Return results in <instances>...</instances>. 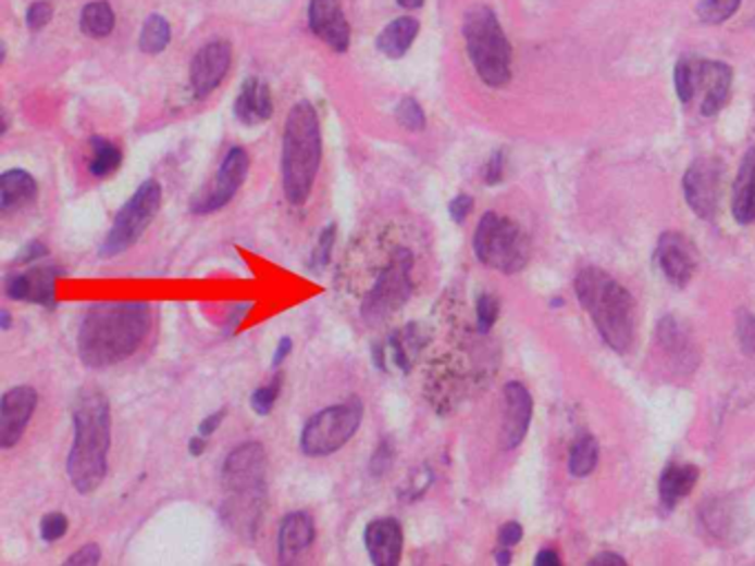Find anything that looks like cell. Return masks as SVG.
I'll list each match as a JSON object with an SVG mask.
<instances>
[{"label": "cell", "instance_id": "obj_3", "mask_svg": "<svg viewBox=\"0 0 755 566\" xmlns=\"http://www.w3.org/2000/svg\"><path fill=\"white\" fill-rule=\"evenodd\" d=\"M322 164V129L314 106L297 102L286 120L282 138V186L293 206L306 204Z\"/></svg>", "mask_w": 755, "mask_h": 566}, {"label": "cell", "instance_id": "obj_57", "mask_svg": "<svg viewBox=\"0 0 755 566\" xmlns=\"http://www.w3.org/2000/svg\"><path fill=\"white\" fill-rule=\"evenodd\" d=\"M753 211H755V206H753Z\"/></svg>", "mask_w": 755, "mask_h": 566}, {"label": "cell", "instance_id": "obj_22", "mask_svg": "<svg viewBox=\"0 0 755 566\" xmlns=\"http://www.w3.org/2000/svg\"><path fill=\"white\" fill-rule=\"evenodd\" d=\"M38 196V184L32 173L23 168H10L0 177V209L5 213L29 206Z\"/></svg>", "mask_w": 755, "mask_h": 566}, {"label": "cell", "instance_id": "obj_20", "mask_svg": "<svg viewBox=\"0 0 755 566\" xmlns=\"http://www.w3.org/2000/svg\"><path fill=\"white\" fill-rule=\"evenodd\" d=\"M273 115V98L271 89L258 78H246L242 91L235 100V117L248 127L269 120Z\"/></svg>", "mask_w": 755, "mask_h": 566}, {"label": "cell", "instance_id": "obj_40", "mask_svg": "<svg viewBox=\"0 0 755 566\" xmlns=\"http://www.w3.org/2000/svg\"><path fill=\"white\" fill-rule=\"evenodd\" d=\"M393 458H395L393 443L391 440H382V445L376 448V452L370 458V474L374 478H384L388 474V469L393 467Z\"/></svg>", "mask_w": 755, "mask_h": 566}, {"label": "cell", "instance_id": "obj_28", "mask_svg": "<svg viewBox=\"0 0 755 566\" xmlns=\"http://www.w3.org/2000/svg\"><path fill=\"white\" fill-rule=\"evenodd\" d=\"M89 144L94 151V155L89 160V173L94 177L102 179V177H109L111 173H115L120 168L122 153L113 142H109L104 138H91Z\"/></svg>", "mask_w": 755, "mask_h": 566}, {"label": "cell", "instance_id": "obj_56", "mask_svg": "<svg viewBox=\"0 0 755 566\" xmlns=\"http://www.w3.org/2000/svg\"><path fill=\"white\" fill-rule=\"evenodd\" d=\"M0 317H3V330H10V326H12V317H10V312H8V310H3V312H0Z\"/></svg>", "mask_w": 755, "mask_h": 566}, {"label": "cell", "instance_id": "obj_45", "mask_svg": "<svg viewBox=\"0 0 755 566\" xmlns=\"http://www.w3.org/2000/svg\"><path fill=\"white\" fill-rule=\"evenodd\" d=\"M472 206H474V202H472V198L470 196H457L453 202H450V217H453V222H457V224H463L466 222V217L470 215V211H472Z\"/></svg>", "mask_w": 755, "mask_h": 566}, {"label": "cell", "instance_id": "obj_5", "mask_svg": "<svg viewBox=\"0 0 755 566\" xmlns=\"http://www.w3.org/2000/svg\"><path fill=\"white\" fill-rule=\"evenodd\" d=\"M463 38L479 78L492 89L506 87L512 78V45L487 5L468 10Z\"/></svg>", "mask_w": 755, "mask_h": 566}, {"label": "cell", "instance_id": "obj_19", "mask_svg": "<svg viewBox=\"0 0 755 566\" xmlns=\"http://www.w3.org/2000/svg\"><path fill=\"white\" fill-rule=\"evenodd\" d=\"M532 397L521 383L506 386V416H503V448L515 450L523 443L532 420Z\"/></svg>", "mask_w": 755, "mask_h": 566}, {"label": "cell", "instance_id": "obj_1", "mask_svg": "<svg viewBox=\"0 0 755 566\" xmlns=\"http://www.w3.org/2000/svg\"><path fill=\"white\" fill-rule=\"evenodd\" d=\"M151 328L147 301H104L94 305L78 330L81 361L102 369L129 359Z\"/></svg>", "mask_w": 755, "mask_h": 566}, {"label": "cell", "instance_id": "obj_36", "mask_svg": "<svg viewBox=\"0 0 755 566\" xmlns=\"http://www.w3.org/2000/svg\"><path fill=\"white\" fill-rule=\"evenodd\" d=\"M735 335H738L742 352L746 356H753L755 354V314H751L748 310H738Z\"/></svg>", "mask_w": 755, "mask_h": 566}, {"label": "cell", "instance_id": "obj_29", "mask_svg": "<svg viewBox=\"0 0 755 566\" xmlns=\"http://www.w3.org/2000/svg\"><path fill=\"white\" fill-rule=\"evenodd\" d=\"M658 341H660L663 350L671 352V356H678V359L691 356V341L684 335L682 326L673 317H665L660 322V326H658Z\"/></svg>", "mask_w": 755, "mask_h": 566}, {"label": "cell", "instance_id": "obj_34", "mask_svg": "<svg viewBox=\"0 0 755 566\" xmlns=\"http://www.w3.org/2000/svg\"><path fill=\"white\" fill-rule=\"evenodd\" d=\"M397 122L408 131H423L425 129V113L421 104L414 98H404L395 111Z\"/></svg>", "mask_w": 755, "mask_h": 566}, {"label": "cell", "instance_id": "obj_24", "mask_svg": "<svg viewBox=\"0 0 755 566\" xmlns=\"http://www.w3.org/2000/svg\"><path fill=\"white\" fill-rule=\"evenodd\" d=\"M701 478V471L694 465H671L669 469H665L663 478H660V500L667 510H673L682 498H686L691 493V489L696 487Z\"/></svg>", "mask_w": 755, "mask_h": 566}, {"label": "cell", "instance_id": "obj_26", "mask_svg": "<svg viewBox=\"0 0 755 566\" xmlns=\"http://www.w3.org/2000/svg\"><path fill=\"white\" fill-rule=\"evenodd\" d=\"M65 275L55 266H38L27 273L29 279V303H38L47 310L55 307V279Z\"/></svg>", "mask_w": 755, "mask_h": 566}, {"label": "cell", "instance_id": "obj_50", "mask_svg": "<svg viewBox=\"0 0 755 566\" xmlns=\"http://www.w3.org/2000/svg\"><path fill=\"white\" fill-rule=\"evenodd\" d=\"M384 359H386V345L384 343H374L372 345V361L382 372H386V361Z\"/></svg>", "mask_w": 755, "mask_h": 566}, {"label": "cell", "instance_id": "obj_33", "mask_svg": "<svg viewBox=\"0 0 755 566\" xmlns=\"http://www.w3.org/2000/svg\"><path fill=\"white\" fill-rule=\"evenodd\" d=\"M673 83H676V96L682 104H689L696 96V67L691 65V60H678L676 65V74H673Z\"/></svg>", "mask_w": 755, "mask_h": 566}, {"label": "cell", "instance_id": "obj_38", "mask_svg": "<svg viewBox=\"0 0 755 566\" xmlns=\"http://www.w3.org/2000/svg\"><path fill=\"white\" fill-rule=\"evenodd\" d=\"M498 317V299L492 294H481L476 301V326L481 335H487Z\"/></svg>", "mask_w": 755, "mask_h": 566}, {"label": "cell", "instance_id": "obj_12", "mask_svg": "<svg viewBox=\"0 0 755 566\" xmlns=\"http://www.w3.org/2000/svg\"><path fill=\"white\" fill-rule=\"evenodd\" d=\"M248 173V155L244 149H231L228 155L224 158L215 184L209 186L207 191L194 198L191 202V213L196 215H209L220 209H224L235 193L239 191V186L244 184Z\"/></svg>", "mask_w": 755, "mask_h": 566}, {"label": "cell", "instance_id": "obj_55", "mask_svg": "<svg viewBox=\"0 0 755 566\" xmlns=\"http://www.w3.org/2000/svg\"><path fill=\"white\" fill-rule=\"evenodd\" d=\"M399 5L406 10H419L423 5V0H399Z\"/></svg>", "mask_w": 755, "mask_h": 566}, {"label": "cell", "instance_id": "obj_23", "mask_svg": "<svg viewBox=\"0 0 755 566\" xmlns=\"http://www.w3.org/2000/svg\"><path fill=\"white\" fill-rule=\"evenodd\" d=\"M753 206H755V149H748L733 184V202H731L733 217L740 224L753 222L755 219Z\"/></svg>", "mask_w": 755, "mask_h": 566}, {"label": "cell", "instance_id": "obj_15", "mask_svg": "<svg viewBox=\"0 0 755 566\" xmlns=\"http://www.w3.org/2000/svg\"><path fill=\"white\" fill-rule=\"evenodd\" d=\"M310 32L322 38L337 53L350 47V25L344 16L342 0H310L308 8Z\"/></svg>", "mask_w": 755, "mask_h": 566}, {"label": "cell", "instance_id": "obj_52", "mask_svg": "<svg viewBox=\"0 0 755 566\" xmlns=\"http://www.w3.org/2000/svg\"><path fill=\"white\" fill-rule=\"evenodd\" d=\"M592 564H624V557H620L616 553H601L592 559Z\"/></svg>", "mask_w": 755, "mask_h": 566}, {"label": "cell", "instance_id": "obj_2", "mask_svg": "<svg viewBox=\"0 0 755 566\" xmlns=\"http://www.w3.org/2000/svg\"><path fill=\"white\" fill-rule=\"evenodd\" d=\"M111 448V407L98 390H87L74 405V448L67 476L78 493H94L107 478Z\"/></svg>", "mask_w": 755, "mask_h": 566}, {"label": "cell", "instance_id": "obj_9", "mask_svg": "<svg viewBox=\"0 0 755 566\" xmlns=\"http://www.w3.org/2000/svg\"><path fill=\"white\" fill-rule=\"evenodd\" d=\"M160 206H162V188L158 181L147 179L134 193V198L115 215L113 226L100 246V257L111 260L122 255L124 250H129L149 228Z\"/></svg>", "mask_w": 755, "mask_h": 566}, {"label": "cell", "instance_id": "obj_49", "mask_svg": "<svg viewBox=\"0 0 755 566\" xmlns=\"http://www.w3.org/2000/svg\"><path fill=\"white\" fill-rule=\"evenodd\" d=\"M290 350H293V341H290L288 337H284V339L280 341L277 350H275V356H273V367L282 365V361H284V359L290 354Z\"/></svg>", "mask_w": 755, "mask_h": 566}, {"label": "cell", "instance_id": "obj_4", "mask_svg": "<svg viewBox=\"0 0 755 566\" xmlns=\"http://www.w3.org/2000/svg\"><path fill=\"white\" fill-rule=\"evenodd\" d=\"M577 297L611 350L624 354L632 348L636 332L634 297L616 279L598 268H585L577 277Z\"/></svg>", "mask_w": 755, "mask_h": 566}, {"label": "cell", "instance_id": "obj_8", "mask_svg": "<svg viewBox=\"0 0 755 566\" xmlns=\"http://www.w3.org/2000/svg\"><path fill=\"white\" fill-rule=\"evenodd\" d=\"M363 418V403L350 397L346 403L331 405L308 418L304 425L299 448L306 456L322 458L342 450L357 433Z\"/></svg>", "mask_w": 755, "mask_h": 566}, {"label": "cell", "instance_id": "obj_48", "mask_svg": "<svg viewBox=\"0 0 755 566\" xmlns=\"http://www.w3.org/2000/svg\"><path fill=\"white\" fill-rule=\"evenodd\" d=\"M224 418H226V410H220V412L211 414L209 418H205V420L200 423V433H202V436H211V433L222 425Z\"/></svg>", "mask_w": 755, "mask_h": 566}, {"label": "cell", "instance_id": "obj_30", "mask_svg": "<svg viewBox=\"0 0 755 566\" xmlns=\"http://www.w3.org/2000/svg\"><path fill=\"white\" fill-rule=\"evenodd\" d=\"M598 463V443L596 438L585 436L574 445L570 454V474L577 478H585L596 469Z\"/></svg>", "mask_w": 755, "mask_h": 566}, {"label": "cell", "instance_id": "obj_41", "mask_svg": "<svg viewBox=\"0 0 755 566\" xmlns=\"http://www.w3.org/2000/svg\"><path fill=\"white\" fill-rule=\"evenodd\" d=\"M53 16V8L47 3V0H38L29 10H27V27L32 32H40Z\"/></svg>", "mask_w": 755, "mask_h": 566}, {"label": "cell", "instance_id": "obj_51", "mask_svg": "<svg viewBox=\"0 0 755 566\" xmlns=\"http://www.w3.org/2000/svg\"><path fill=\"white\" fill-rule=\"evenodd\" d=\"M558 562H560V557H558V553L552 551V549H545V551H541V553L536 555V564H539V566H556Z\"/></svg>", "mask_w": 755, "mask_h": 566}, {"label": "cell", "instance_id": "obj_25", "mask_svg": "<svg viewBox=\"0 0 755 566\" xmlns=\"http://www.w3.org/2000/svg\"><path fill=\"white\" fill-rule=\"evenodd\" d=\"M419 34V21L412 16H401L393 21L376 38V49H380L386 58H404L406 51L412 47L414 38Z\"/></svg>", "mask_w": 755, "mask_h": 566}, {"label": "cell", "instance_id": "obj_13", "mask_svg": "<svg viewBox=\"0 0 755 566\" xmlns=\"http://www.w3.org/2000/svg\"><path fill=\"white\" fill-rule=\"evenodd\" d=\"M38 405V394L29 386L12 388L0 401V448L12 450L23 438L27 423L32 420Z\"/></svg>", "mask_w": 755, "mask_h": 566}, {"label": "cell", "instance_id": "obj_47", "mask_svg": "<svg viewBox=\"0 0 755 566\" xmlns=\"http://www.w3.org/2000/svg\"><path fill=\"white\" fill-rule=\"evenodd\" d=\"M503 179V153H494L485 168V184H498Z\"/></svg>", "mask_w": 755, "mask_h": 566}, {"label": "cell", "instance_id": "obj_11", "mask_svg": "<svg viewBox=\"0 0 755 566\" xmlns=\"http://www.w3.org/2000/svg\"><path fill=\"white\" fill-rule=\"evenodd\" d=\"M720 184H722V166L711 158H698L691 164L682 177V191L686 204L698 217L711 219L718 200H720Z\"/></svg>", "mask_w": 755, "mask_h": 566}, {"label": "cell", "instance_id": "obj_6", "mask_svg": "<svg viewBox=\"0 0 755 566\" xmlns=\"http://www.w3.org/2000/svg\"><path fill=\"white\" fill-rule=\"evenodd\" d=\"M474 255L487 268L515 275L530 262V239L517 222L485 213L474 232Z\"/></svg>", "mask_w": 755, "mask_h": 566}, {"label": "cell", "instance_id": "obj_14", "mask_svg": "<svg viewBox=\"0 0 755 566\" xmlns=\"http://www.w3.org/2000/svg\"><path fill=\"white\" fill-rule=\"evenodd\" d=\"M231 55H233V49L226 40H213L194 55L191 72H188V76H191V87L196 98L202 100L222 85L231 67Z\"/></svg>", "mask_w": 755, "mask_h": 566}, {"label": "cell", "instance_id": "obj_16", "mask_svg": "<svg viewBox=\"0 0 755 566\" xmlns=\"http://www.w3.org/2000/svg\"><path fill=\"white\" fill-rule=\"evenodd\" d=\"M733 85V72L727 62L701 60L696 65V91L703 89L701 113L705 117L718 115L729 102Z\"/></svg>", "mask_w": 755, "mask_h": 566}, {"label": "cell", "instance_id": "obj_10", "mask_svg": "<svg viewBox=\"0 0 755 566\" xmlns=\"http://www.w3.org/2000/svg\"><path fill=\"white\" fill-rule=\"evenodd\" d=\"M264 478H267V452L260 443H256V440L239 445L237 450L228 454L222 469V482H224V489L242 502L239 512H233V514L246 516L248 512H256V514L260 512V502L267 491Z\"/></svg>", "mask_w": 755, "mask_h": 566}, {"label": "cell", "instance_id": "obj_46", "mask_svg": "<svg viewBox=\"0 0 755 566\" xmlns=\"http://www.w3.org/2000/svg\"><path fill=\"white\" fill-rule=\"evenodd\" d=\"M523 538V527L519 523H508V525H503L500 531H498V542L500 546H515L519 544Z\"/></svg>", "mask_w": 755, "mask_h": 566}, {"label": "cell", "instance_id": "obj_37", "mask_svg": "<svg viewBox=\"0 0 755 566\" xmlns=\"http://www.w3.org/2000/svg\"><path fill=\"white\" fill-rule=\"evenodd\" d=\"M280 390H282V376H280V374L275 376V379H273L269 386L256 390V394L250 397V405H253L256 414H260V416L271 414V410H273L277 397H280Z\"/></svg>", "mask_w": 755, "mask_h": 566}, {"label": "cell", "instance_id": "obj_17", "mask_svg": "<svg viewBox=\"0 0 755 566\" xmlns=\"http://www.w3.org/2000/svg\"><path fill=\"white\" fill-rule=\"evenodd\" d=\"M658 266L673 286H686L696 273V253L678 232H665L658 241Z\"/></svg>", "mask_w": 755, "mask_h": 566}, {"label": "cell", "instance_id": "obj_18", "mask_svg": "<svg viewBox=\"0 0 755 566\" xmlns=\"http://www.w3.org/2000/svg\"><path fill=\"white\" fill-rule=\"evenodd\" d=\"M366 549L376 566H397L404 551V531L395 518L372 520L366 527Z\"/></svg>", "mask_w": 755, "mask_h": 566}, {"label": "cell", "instance_id": "obj_7", "mask_svg": "<svg viewBox=\"0 0 755 566\" xmlns=\"http://www.w3.org/2000/svg\"><path fill=\"white\" fill-rule=\"evenodd\" d=\"M412 250L397 246L361 301V317L366 324H382L408 303L412 294Z\"/></svg>", "mask_w": 755, "mask_h": 566}, {"label": "cell", "instance_id": "obj_42", "mask_svg": "<svg viewBox=\"0 0 755 566\" xmlns=\"http://www.w3.org/2000/svg\"><path fill=\"white\" fill-rule=\"evenodd\" d=\"M388 350H391V354H393L395 365H397L401 372L408 374V372L412 369V359H410V354H408V350H406V345H404L399 332H393V335H391V339H388Z\"/></svg>", "mask_w": 755, "mask_h": 566}, {"label": "cell", "instance_id": "obj_32", "mask_svg": "<svg viewBox=\"0 0 755 566\" xmlns=\"http://www.w3.org/2000/svg\"><path fill=\"white\" fill-rule=\"evenodd\" d=\"M742 5V0H701L696 14L705 25L727 23Z\"/></svg>", "mask_w": 755, "mask_h": 566}, {"label": "cell", "instance_id": "obj_31", "mask_svg": "<svg viewBox=\"0 0 755 566\" xmlns=\"http://www.w3.org/2000/svg\"><path fill=\"white\" fill-rule=\"evenodd\" d=\"M171 42V27L166 23V18L153 14L147 18L143 32H140V49L145 53H160L166 49V45Z\"/></svg>", "mask_w": 755, "mask_h": 566}, {"label": "cell", "instance_id": "obj_27", "mask_svg": "<svg viewBox=\"0 0 755 566\" xmlns=\"http://www.w3.org/2000/svg\"><path fill=\"white\" fill-rule=\"evenodd\" d=\"M113 27H115V14L107 0H96V3H89L83 10V16H81L83 34L91 38H104L113 32Z\"/></svg>", "mask_w": 755, "mask_h": 566}, {"label": "cell", "instance_id": "obj_44", "mask_svg": "<svg viewBox=\"0 0 755 566\" xmlns=\"http://www.w3.org/2000/svg\"><path fill=\"white\" fill-rule=\"evenodd\" d=\"M100 562V546L98 544H85L78 549L74 555L65 559V564H83V566H94Z\"/></svg>", "mask_w": 755, "mask_h": 566}, {"label": "cell", "instance_id": "obj_35", "mask_svg": "<svg viewBox=\"0 0 755 566\" xmlns=\"http://www.w3.org/2000/svg\"><path fill=\"white\" fill-rule=\"evenodd\" d=\"M335 237H337V226L335 224H329L320 239H318V246H314V253H312V260H310V268L312 271H322L329 266L331 262V255H333V246H335Z\"/></svg>", "mask_w": 755, "mask_h": 566}, {"label": "cell", "instance_id": "obj_54", "mask_svg": "<svg viewBox=\"0 0 755 566\" xmlns=\"http://www.w3.org/2000/svg\"><path fill=\"white\" fill-rule=\"evenodd\" d=\"M510 559H512V555H510L508 546H503L500 551H496V562H498V564L506 566V564H510Z\"/></svg>", "mask_w": 755, "mask_h": 566}, {"label": "cell", "instance_id": "obj_53", "mask_svg": "<svg viewBox=\"0 0 755 566\" xmlns=\"http://www.w3.org/2000/svg\"><path fill=\"white\" fill-rule=\"evenodd\" d=\"M207 443H205V438H191V443H188V454L191 456H202Z\"/></svg>", "mask_w": 755, "mask_h": 566}, {"label": "cell", "instance_id": "obj_39", "mask_svg": "<svg viewBox=\"0 0 755 566\" xmlns=\"http://www.w3.org/2000/svg\"><path fill=\"white\" fill-rule=\"evenodd\" d=\"M70 529V520L62 516L60 512H53V514H47L42 520H40V536L42 540L47 542H55L60 540L62 536L67 533Z\"/></svg>", "mask_w": 755, "mask_h": 566}, {"label": "cell", "instance_id": "obj_21", "mask_svg": "<svg viewBox=\"0 0 755 566\" xmlns=\"http://www.w3.org/2000/svg\"><path fill=\"white\" fill-rule=\"evenodd\" d=\"M314 542V523L306 512L288 514L280 525L277 549L280 562H293L299 553H304Z\"/></svg>", "mask_w": 755, "mask_h": 566}, {"label": "cell", "instance_id": "obj_43", "mask_svg": "<svg viewBox=\"0 0 755 566\" xmlns=\"http://www.w3.org/2000/svg\"><path fill=\"white\" fill-rule=\"evenodd\" d=\"M47 255V246L42 241H29L23 253L14 260V266H27V264H36L38 260H42Z\"/></svg>", "mask_w": 755, "mask_h": 566}]
</instances>
